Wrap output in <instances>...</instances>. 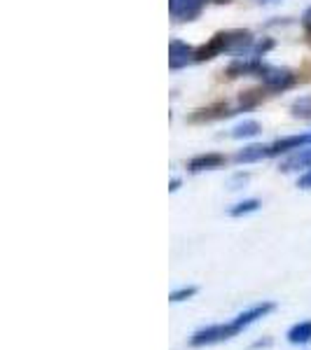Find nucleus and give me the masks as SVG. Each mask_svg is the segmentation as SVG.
<instances>
[{
  "label": "nucleus",
  "instance_id": "obj_1",
  "mask_svg": "<svg viewBox=\"0 0 311 350\" xmlns=\"http://www.w3.org/2000/svg\"><path fill=\"white\" fill-rule=\"evenodd\" d=\"M239 336L236 327L227 323V325H208V327H201L197 329L195 334L190 336V346L192 348H203V346H213V343H223V341H229V338Z\"/></svg>",
  "mask_w": 311,
  "mask_h": 350
},
{
  "label": "nucleus",
  "instance_id": "obj_2",
  "mask_svg": "<svg viewBox=\"0 0 311 350\" xmlns=\"http://www.w3.org/2000/svg\"><path fill=\"white\" fill-rule=\"evenodd\" d=\"M260 80H262V87L267 89V92H286V89H290L293 84L297 82V75L293 70H288V68H276V66H262V70H260Z\"/></svg>",
  "mask_w": 311,
  "mask_h": 350
},
{
  "label": "nucleus",
  "instance_id": "obj_3",
  "mask_svg": "<svg viewBox=\"0 0 311 350\" xmlns=\"http://www.w3.org/2000/svg\"><path fill=\"white\" fill-rule=\"evenodd\" d=\"M206 0H169V14L173 21L185 24V21H195L201 14Z\"/></svg>",
  "mask_w": 311,
  "mask_h": 350
},
{
  "label": "nucleus",
  "instance_id": "obj_4",
  "mask_svg": "<svg viewBox=\"0 0 311 350\" xmlns=\"http://www.w3.org/2000/svg\"><path fill=\"white\" fill-rule=\"evenodd\" d=\"M309 145H311V131L299 133V135H286V138H279L269 145V157H279V154H286V152H293L299 148H309Z\"/></svg>",
  "mask_w": 311,
  "mask_h": 350
},
{
  "label": "nucleus",
  "instance_id": "obj_5",
  "mask_svg": "<svg viewBox=\"0 0 311 350\" xmlns=\"http://www.w3.org/2000/svg\"><path fill=\"white\" fill-rule=\"evenodd\" d=\"M192 61H195V47H190L188 42L171 40V44H169V68L180 70V68H185Z\"/></svg>",
  "mask_w": 311,
  "mask_h": 350
},
{
  "label": "nucleus",
  "instance_id": "obj_6",
  "mask_svg": "<svg viewBox=\"0 0 311 350\" xmlns=\"http://www.w3.org/2000/svg\"><path fill=\"white\" fill-rule=\"evenodd\" d=\"M276 308V304H271V301H264V304H258V306H253V308H248L244 310V313H239L234 320H232V325L236 327V332H244L246 327H251L253 323H258L260 318H264V315H269L271 310Z\"/></svg>",
  "mask_w": 311,
  "mask_h": 350
},
{
  "label": "nucleus",
  "instance_id": "obj_7",
  "mask_svg": "<svg viewBox=\"0 0 311 350\" xmlns=\"http://www.w3.org/2000/svg\"><path fill=\"white\" fill-rule=\"evenodd\" d=\"M304 168H307V171L311 168V148L293 150L290 154L279 163L281 173H295V171H304Z\"/></svg>",
  "mask_w": 311,
  "mask_h": 350
},
{
  "label": "nucleus",
  "instance_id": "obj_8",
  "mask_svg": "<svg viewBox=\"0 0 311 350\" xmlns=\"http://www.w3.org/2000/svg\"><path fill=\"white\" fill-rule=\"evenodd\" d=\"M225 154L218 152H208V154H197L188 161V171L190 173H201V171H213V168L225 166Z\"/></svg>",
  "mask_w": 311,
  "mask_h": 350
},
{
  "label": "nucleus",
  "instance_id": "obj_9",
  "mask_svg": "<svg viewBox=\"0 0 311 350\" xmlns=\"http://www.w3.org/2000/svg\"><path fill=\"white\" fill-rule=\"evenodd\" d=\"M236 110L229 108V103H213L208 108L197 110L195 115L190 117V122H213V120H225V117H232Z\"/></svg>",
  "mask_w": 311,
  "mask_h": 350
},
{
  "label": "nucleus",
  "instance_id": "obj_10",
  "mask_svg": "<svg viewBox=\"0 0 311 350\" xmlns=\"http://www.w3.org/2000/svg\"><path fill=\"white\" fill-rule=\"evenodd\" d=\"M262 159H269V145H248V148L239 150L234 154L236 163H253Z\"/></svg>",
  "mask_w": 311,
  "mask_h": 350
},
{
  "label": "nucleus",
  "instance_id": "obj_11",
  "mask_svg": "<svg viewBox=\"0 0 311 350\" xmlns=\"http://www.w3.org/2000/svg\"><path fill=\"white\" fill-rule=\"evenodd\" d=\"M286 336H288V341H290L293 346H307V343L311 341V320L293 325L290 329H288Z\"/></svg>",
  "mask_w": 311,
  "mask_h": 350
},
{
  "label": "nucleus",
  "instance_id": "obj_12",
  "mask_svg": "<svg viewBox=\"0 0 311 350\" xmlns=\"http://www.w3.org/2000/svg\"><path fill=\"white\" fill-rule=\"evenodd\" d=\"M264 92H267V89H248V92H241L239 100H236V112L251 110V108H256L258 103H262Z\"/></svg>",
  "mask_w": 311,
  "mask_h": 350
},
{
  "label": "nucleus",
  "instance_id": "obj_13",
  "mask_svg": "<svg viewBox=\"0 0 311 350\" xmlns=\"http://www.w3.org/2000/svg\"><path fill=\"white\" fill-rule=\"evenodd\" d=\"M260 131H262V126L256 122V120H246L241 124H236L234 129H232V138L241 140V138H253V135H258Z\"/></svg>",
  "mask_w": 311,
  "mask_h": 350
},
{
  "label": "nucleus",
  "instance_id": "obj_14",
  "mask_svg": "<svg viewBox=\"0 0 311 350\" xmlns=\"http://www.w3.org/2000/svg\"><path fill=\"white\" fill-rule=\"evenodd\" d=\"M290 112H293V117H297V120H311V96L297 98L295 103L290 105Z\"/></svg>",
  "mask_w": 311,
  "mask_h": 350
},
{
  "label": "nucleus",
  "instance_id": "obj_15",
  "mask_svg": "<svg viewBox=\"0 0 311 350\" xmlns=\"http://www.w3.org/2000/svg\"><path fill=\"white\" fill-rule=\"evenodd\" d=\"M260 208V201L258 199H246L241 203H236V206L229 208V215L232 217H241V215H248V213H256Z\"/></svg>",
  "mask_w": 311,
  "mask_h": 350
},
{
  "label": "nucleus",
  "instance_id": "obj_16",
  "mask_svg": "<svg viewBox=\"0 0 311 350\" xmlns=\"http://www.w3.org/2000/svg\"><path fill=\"white\" fill-rule=\"evenodd\" d=\"M197 295V287H180V290L171 292L169 295V301L171 304H180V301H188V299H192Z\"/></svg>",
  "mask_w": 311,
  "mask_h": 350
},
{
  "label": "nucleus",
  "instance_id": "obj_17",
  "mask_svg": "<svg viewBox=\"0 0 311 350\" xmlns=\"http://www.w3.org/2000/svg\"><path fill=\"white\" fill-rule=\"evenodd\" d=\"M297 187L299 189H311V168L304 175H299V180H297Z\"/></svg>",
  "mask_w": 311,
  "mask_h": 350
},
{
  "label": "nucleus",
  "instance_id": "obj_18",
  "mask_svg": "<svg viewBox=\"0 0 311 350\" xmlns=\"http://www.w3.org/2000/svg\"><path fill=\"white\" fill-rule=\"evenodd\" d=\"M302 26H304V31L309 33V38H311V8L304 12V16H302Z\"/></svg>",
  "mask_w": 311,
  "mask_h": 350
},
{
  "label": "nucleus",
  "instance_id": "obj_19",
  "mask_svg": "<svg viewBox=\"0 0 311 350\" xmlns=\"http://www.w3.org/2000/svg\"><path fill=\"white\" fill-rule=\"evenodd\" d=\"M269 346H271V338H262V341L253 343V350H256V348H269Z\"/></svg>",
  "mask_w": 311,
  "mask_h": 350
},
{
  "label": "nucleus",
  "instance_id": "obj_20",
  "mask_svg": "<svg viewBox=\"0 0 311 350\" xmlns=\"http://www.w3.org/2000/svg\"><path fill=\"white\" fill-rule=\"evenodd\" d=\"M180 187V180H171V187H169V189H171V191H176Z\"/></svg>",
  "mask_w": 311,
  "mask_h": 350
},
{
  "label": "nucleus",
  "instance_id": "obj_21",
  "mask_svg": "<svg viewBox=\"0 0 311 350\" xmlns=\"http://www.w3.org/2000/svg\"><path fill=\"white\" fill-rule=\"evenodd\" d=\"M211 3H216V5H227V3H232V0H211Z\"/></svg>",
  "mask_w": 311,
  "mask_h": 350
},
{
  "label": "nucleus",
  "instance_id": "obj_22",
  "mask_svg": "<svg viewBox=\"0 0 311 350\" xmlns=\"http://www.w3.org/2000/svg\"><path fill=\"white\" fill-rule=\"evenodd\" d=\"M256 3H262V5H269V3H276V0H256Z\"/></svg>",
  "mask_w": 311,
  "mask_h": 350
}]
</instances>
